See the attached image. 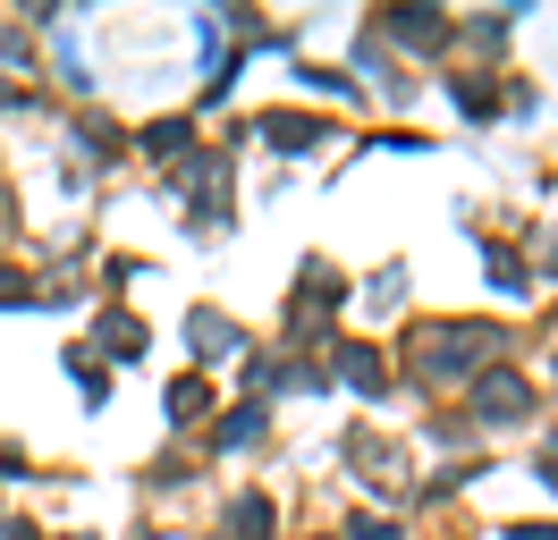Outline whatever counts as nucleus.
<instances>
[{"label":"nucleus","instance_id":"obj_1","mask_svg":"<svg viewBox=\"0 0 558 540\" xmlns=\"http://www.w3.org/2000/svg\"><path fill=\"white\" fill-rule=\"evenodd\" d=\"M474 405H483L490 422H517V414H533V380H517V371H483V380H474Z\"/></svg>","mask_w":558,"mask_h":540},{"label":"nucleus","instance_id":"obj_2","mask_svg":"<svg viewBox=\"0 0 558 540\" xmlns=\"http://www.w3.org/2000/svg\"><path fill=\"white\" fill-rule=\"evenodd\" d=\"M339 371H348L364 397H381V389H389V364L373 355V346H339Z\"/></svg>","mask_w":558,"mask_h":540},{"label":"nucleus","instance_id":"obj_3","mask_svg":"<svg viewBox=\"0 0 558 540\" xmlns=\"http://www.w3.org/2000/svg\"><path fill=\"white\" fill-rule=\"evenodd\" d=\"M263 135H271L279 152H305V144L322 135V119H305V110H288V119H279V110H271V119H263Z\"/></svg>","mask_w":558,"mask_h":540},{"label":"nucleus","instance_id":"obj_4","mask_svg":"<svg viewBox=\"0 0 558 540\" xmlns=\"http://www.w3.org/2000/svg\"><path fill=\"white\" fill-rule=\"evenodd\" d=\"M102 346L119 355V364H136V355H144V321H128V312H110V321H102Z\"/></svg>","mask_w":558,"mask_h":540},{"label":"nucleus","instance_id":"obj_5","mask_svg":"<svg viewBox=\"0 0 558 540\" xmlns=\"http://www.w3.org/2000/svg\"><path fill=\"white\" fill-rule=\"evenodd\" d=\"M271 532V499H238L229 506V540H263Z\"/></svg>","mask_w":558,"mask_h":540},{"label":"nucleus","instance_id":"obj_6","mask_svg":"<svg viewBox=\"0 0 558 540\" xmlns=\"http://www.w3.org/2000/svg\"><path fill=\"white\" fill-rule=\"evenodd\" d=\"M238 346V321H220V312H195V355H229Z\"/></svg>","mask_w":558,"mask_h":540},{"label":"nucleus","instance_id":"obj_7","mask_svg":"<svg viewBox=\"0 0 558 540\" xmlns=\"http://www.w3.org/2000/svg\"><path fill=\"white\" fill-rule=\"evenodd\" d=\"M254 439H263V414H254V405H238V414L220 422V447H254Z\"/></svg>","mask_w":558,"mask_h":540},{"label":"nucleus","instance_id":"obj_8","mask_svg":"<svg viewBox=\"0 0 558 540\" xmlns=\"http://www.w3.org/2000/svg\"><path fill=\"white\" fill-rule=\"evenodd\" d=\"M178 144H186V119H161V127H144V152H161V161H170Z\"/></svg>","mask_w":558,"mask_h":540},{"label":"nucleus","instance_id":"obj_9","mask_svg":"<svg viewBox=\"0 0 558 540\" xmlns=\"http://www.w3.org/2000/svg\"><path fill=\"white\" fill-rule=\"evenodd\" d=\"M170 414H178V422H195V414H204V380H178V389H170Z\"/></svg>","mask_w":558,"mask_h":540},{"label":"nucleus","instance_id":"obj_10","mask_svg":"<svg viewBox=\"0 0 558 540\" xmlns=\"http://www.w3.org/2000/svg\"><path fill=\"white\" fill-rule=\"evenodd\" d=\"M355 540H398V532H389V524H373V515H364V524H355Z\"/></svg>","mask_w":558,"mask_h":540},{"label":"nucleus","instance_id":"obj_11","mask_svg":"<svg viewBox=\"0 0 558 540\" xmlns=\"http://www.w3.org/2000/svg\"><path fill=\"white\" fill-rule=\"evenodd\" d=\"M517 540H558V524H517Z\"/></svg>","mask_w":558,"mask_h":540}]
</instances>
